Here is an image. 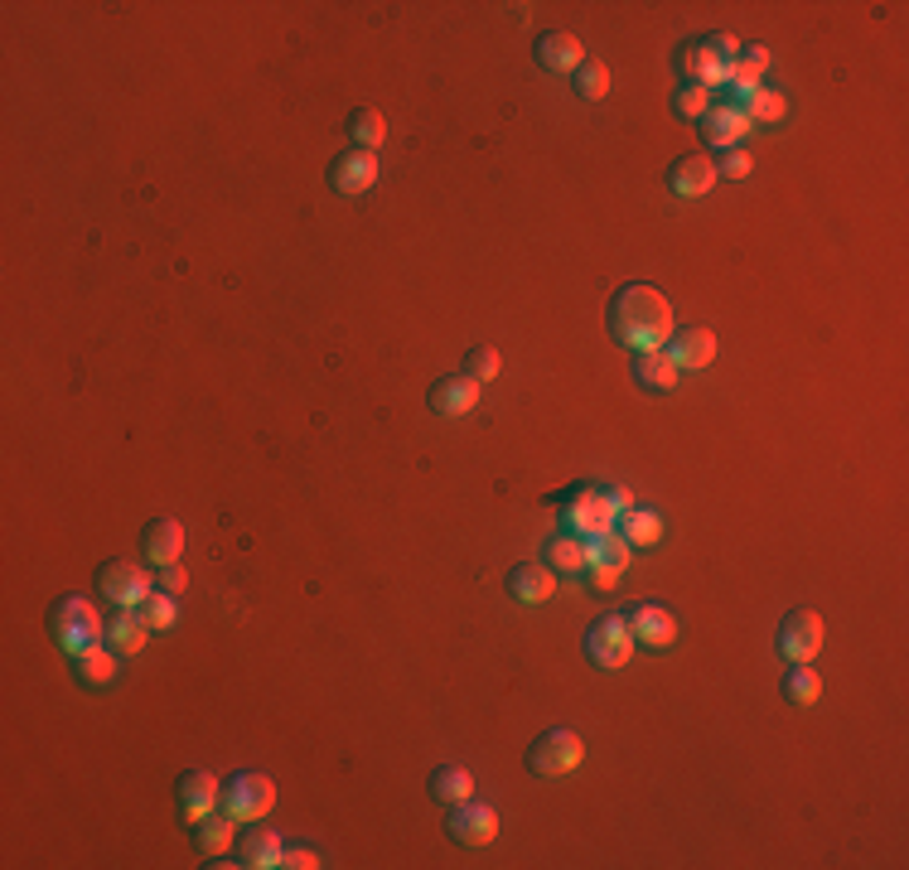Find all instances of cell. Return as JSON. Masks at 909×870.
Returning <instances> with one entry per match:
<instances>
[{"mask_svg": "<svg viewBox=\"0 0 909 870\" xmlns=\"http://www.w3.org/2000/svg\"><path fill=\"white\" fill-rule=\"evenodd\" d=\"M610 334L634 354H653L673 339V305L663 300V290L644 286V280H630L610 296Z\"/></svg>", "mask_w": 909, "mask_h": 870, "instance_id": "6da1fadb", "label": "cell"}, {"mask_svg": "<svg viewBox=\"0 0 909 870\" xmlns=\"http://www.w3.org/2000/svg\"><path fill=\"white\" fill-rule=\"evenodd\" d=\"M49 628H53V638H59V648L69 653V658H78L83 648H92V644H102V614H98V605L92 600H83V595H63L59 605L49 610Z\"/></svg>", "mask_w": 909, "mask_h": 870, "instance_id": "7a4b0ae2", "label": "cell"}, {"mask_svg": "<svg viewBox=\"0 0 909 870\" xmlns=\"http://www.w3.org/2000/svg\"><path fill=\"white\" fill-rule=\"evenodd\" d=\"M581 759H585V740L576 730H547L528 749V769L538 779H566V774L581 769Z\"/></svg>", "mask_w": 909, "mask_h": 870, "instance_id": "3957f363", "label": "cell"}, {"mask_svg": "<svg viewBox=\"0 0 909 870\" xmlns=\"http://www.w3.org/2000/svg\"><path fill=\"white\" fill-rule=\"evenodd\" d=\"M272 808H276V784L266 774L243 769L223 784V812L233 822H262Z\"/></svg>", "mask_w": 909, "mask_h": 870, "instance_id": "277c9868", "label": "cell"}, {"mask_svg": "<svg viewBox=\"0 0 909 870\" xmlns=\"http://www.w3.org/2000/svg\"><path fill=\"white\" fill-rule=\"evenodd\" d=\"M585 653H591L595 667H605V673H614V667H624L634 658V628L624 614H605V620L591 624V634H585Z\"/></svg>", "mask_w": 909, "mask_h": 870, "instance_id": "5b68a950", "label": "cell"}, {"mask_svg": "<svg viewBox=\"0 0 909 870\" xmlns=\"http://www.w3.org/2000/svg\"><path fill=\"white\" fill-rule=\"evenodd\" d=\"M556 503H566L571 508V532L585 542H595V538H605V532H614V503H610V493H600V489H571V493H556Z\"/></svg>", "mask_w": 909, "mask_h": 870, "instance_id": "8992f818", "label": "cell"}, {"mask_svg": "<svg viewBox=\"0 0 909 870\" xmlns=\"http://www.w3.org/2000/svg\"><path fill=\"white\" fill-rule=\"evenodd\" d=\"M98 591L112 600L116 610H141V600L155 591L151 575H145L136 561H106V566L98 571Z\"/></svg>", "mask_w": 909, "mask_h": 870, "instance_id": "52a82bcc", "label": "cell"}, {"mask_svg": "<svg viewBox=\"0 0 909 870\" xmlns=\"http://www.w3.org/2000/svg\"><path fill=\"white\" fill-rule=\"evenodd\" d=\"M823 648V614L818 610H794L779 628V653L784 663H813Z\"/></svg>", "mask_w": 909, "mask_h": 870, "instance_id": "ba28073f", "label": "cell"}, {"mask_svg": "<svg viewBox=\"0 0 909 870\" xmlns=\"http://www.w3.org/2000/svg\"><path fill=\"white\" fill-rule=\"evenodd\" d=\"M450 837L464 841V847H489L493 837H499V812L484 808V802L464 798L450 808Z\"/></svg>", "mask_w": 909, "mask_h": 870, "instance_id": "9c48e42d", "label": "cell"}, {"mask_svg": "<svg viewBox=\"0 0 909 870\" xmlns=\"http://www.w3.org/2000/svg\"><path fill=\"white\" fill-rule=\"evenodd\" d=\"M223 802V784L213 779L208 769H190L180 779V812H184V822L198 827L204 818H213V808Z\"/></svg>", "mask_w": 909, "mask_h": 870, "instance_id": "30bf717a", "label": "cell"}, {"mask_svg": "<svg viewBox=\"0 0 909 870\" xmlns=\"http://www.w3.org/2000/svg\"><path fill=\"white\" fill-rule=\"evenodd\" d=\"M508 595H513L518 605H547V600L556 595V571L547 566V561H518V566L508 571Z\"/></svg>", "mask_w": 909, "mask_h": 870, "instance_id": "8fae6325", "label": "cell"}, {"mask_svg": "<svg viewBox=\"0 0 909 870\" xmlns=\"http://www.w3.org/2000/svg\"><path fill=\"white\" fill-rule=\"evenodd\" d=\"M329 184L339 194H368L372 184H378V151H344L339 160H334V170H329Z\"/></svg>", "mask_w": 909, "mask_h": 870, "instance_id": "7c38bea8", "label": "cell"}, {"mask_svg": "<svg viewBox=\"0 0 909 870\" xmlns=\"http://www.w3.org/2000/svg\"><path fill=\"white\" fill-rule=\"evenodd\" d=\"M750 131H755L750 116H745L735 102H721V106H712V112L702 116V136H706L712 151H735V145L750 136Z\"/></svg>", "mask_w": 909, "mask_h": 870, "instance_id": "4fadbf2b", "label": "cell"}, {"mask_svg": "<svg viewBox=\"0 0 909 870\" xmlns=\"http://www.w3.org/2000/svg\"><path fill=\"white\" fill-rule=\"evenodd\" d=\"M716 180H721V174H716V160H712V155H682V160H673V170H667V190H673L677 198H702V194H712Z\"/></svg>", "mask_w": 909, "mask_h": 870, "instance_id": "5bb4252c", "label": "cell"}, {"mask_svg": "<svg viewBox=\"0 0 909 870\" xmlns=\"http://www.w3.org/2000/svg\"><path fill=\"white\" fill-rule=\"evenodd\" d=\"M479 407V382L470 378V372H450V378H440L431 387V411L436 417H470V411Z\"/></svg>", "mask_w": 909, "mask_h": 870, "instance_id": "9a60e30c", "label": "cell"}, {"mask_svg": "<svg viewBox=\"0 0 909 870\" xmlns=\"http://www.w3.org/2000/svg\"><path fill=\"white\" fill-rule=\"evenodd\" d=\"M634 628V644H648V648H673L677 644V614L663 610V605H639L624 614Z\"/></svg>", "mask_w": 909, "mask_h": 870, "instance_id": "2e32d148", "label": "cell"}, {"mask_svg": "<svg viewBox=\"0 0 909 870\" xmlns=\"http://www.w3.org/2000/svg\"><path fill=\"white\" fill-rule=\"evenodd\" d=\"M667 358H673L677 368H687V372L712 368V358H716V334L706 329V325L682 329V334H673V339H667Z\"/></svg>", "mask_w": 909, "mask_h": 870, "instance_id": "e0dca14e", "label": "cell"}, {"mask_svg": "<svg viewBox=\"0 0 909 870\" xmlns=\"http://www.w3.org/2000/svg\"><path fill=\"white\" fill-rule=\"evenodd\" d=\"M141 546H145V561H151V566H175L184 556V528L175 518H155V522H145Z\"/></svg>", "mask_w": 909, "mask_h": 870, "instance_id": "ac0fdd59", "label": "cell"}, {"mask_svg": "<svg viewBox=\"0 0 909 870\" xmlns=\"http://www.w3.org/2000/svg\"><path fill=\"white\" fill-rule=\"evenodd\" d=\"M538 63H542V69H552V73H581L585 44L571 30H547L538 39Z\"/></svg>", "mask_w": 909, "mask_h": 870, "instance_id": "d6986e66", "label": "cell"}, {"mask_svg": "<svg viewBox=\"0 0 909 870\" xmlns=\"http://www.w3.org/2000/svg\"><path fill=\"white\" fill-rule=\"evenodd\" d=\"M677 69H682V78L687 83H697V88H721L731 78V63L726 59H716L712 49H702V44H682V53H677Z\"/></svg>", "mask_w": 909, "mask_h": 870, "instance_id": "ffe728a7", "label": "cell"}, {"mask_svg": "<svg viewBox=\"0 0 909 870\" xmlns=\"http://www.w3.org/2000/svg\"><path fill=\"white\" fill-rule=\"evenodd\" d=\"M145 634H155V628L145 624L141 610H116V620L106 624V644L122 653V658H131V653L145 648Z\"/></svg>", "mask_w": 909, "mask_h": 870, "instance_id": "44dd1931", "label": "cell"}, {"mask_svg": "<svg viewBox=\"0 0 909 870\" xmlns=\"http://www.w3.org/2000/svg\"><path fill=\"white\" fill-rule=\"evenodd\" d=\"M547 566H552V571H566V575L591 571V542L576 538V532H561V538L547 542Z\"/></svg>", "mask_w": 909, "mask_h": 870, "instance_id": "7402d4cb", "label": "cell"}, {"mask_svg": "<svg viewBox=\"0 0 909 870\" xmlns=\"http://www.w3.org/2000/svg\"><path fill=\"white\" fill-rule=\"evenodd\" d=\"M634 378L653 387V392H673L677 378H682V368L667 358V348H653V354H639L634 358Z\"/></svg>", "mask_w": 909, "mask_h": 870, "instance_id": "603a6c76", "label": "cell"}, {"mask_svg": "<svg viewBox=\"0 0 909 870\" xmlns=\"http://www.w3.org/2000/svg\"><path fill=\"white\" fill-rule=\"evenodd\" d=\"M280 851H286V847H280V837L272 832V827H252V832L243 837V851H237V856H243V866H252V870H276Z\"/></svg>", "mask_w": 909, "mask_h": 870, "instance_id": "cb8c5ba5", "label": "cell"}, {"mask_svg": "<svg viewBox=\"0 0 909 870\" xmlns=\"http://www.w3.org/2000/svg\"><path fill=\"white\" fill-rule=\"evenodd\" d=\"M620 538L630 546H658L663 542V518L653 513V508H630V513H620Z\"/></svg>", "mask_w": 909, "mask_h": 870, "instance_id": "d4e9b609", "label": "cell"}, {"mask_svg": "<svg viewBox=\"0 0 909 870\" xmlns=\"http://www.w3.org/2000/svg\"><path fill=\"white\" fill-rule=\"evenodd\" d=\"M431 794L440 798V802H464V798H474V774L464 769V765H440L436 774H431Z\"/></svg>", "mask_w": 909, "mask_h": 870, "instance_id": "484cf974", "label": "cell"}, {"mask_svg": "<svg viewBox=\"0 0 909 870\" xmlns=\"http://www.w3.org/2000/svg\"><path fill=\"white\" fill-rule=\"evenodd\" d=\"M741 112L750 116V126H774V122H784V112H788V102H784V92H774V88H755L750 98L741 102Z\"/></svg>", "mask_w": 909, "mask_h": 870, "instance_id": "4316f807", "label": "cell"}, {"mask_svg": "<svg viewBox=\"0 0 909 870\" xmlns=\"http://www.w3.org/2000/svg\"><path fill=\"white\" fill-rule=\"evenodd\" d=\"M784 696L794 706H818V696H823V677L813 673L808 663H794L788 667V677H784Z\"/></svg>", "mask_w": 909, "mask_h": 870, "instance_id": "83f0119b", "label": "cell"}, {"mask_svg": "<svg viewBox=\"0 0 909 870\" xmlns=\"http://www.w3.org/2000/svg\"><path fill=\"white\" fill-rule=\"evenodd\" d=\"M78 673H83V682H92V687H106V682H116V653H106V644H92L78 653Z\"/></svg>", "mask_w": 909, "mask_h": 870, "instance_id": "f1b7e54d", "label": "cell"}, {"mask_svg": "<svg viewBox=\"0 0 909 870\" xmlns=\"http://www.w3.org/2000/svg\"><path fill=\"white\" fill-rule=\"evenodd\" d=\"M233 832H237V822L233 818H227V812H223V818H204V822H198V856H227V847H233Z\"/></svg>", "mask_w": 909, "mask_h": 870, "instance_id": "f546056e", "label": "cell"}, {"mask_svg": "<svg viewBox=\"0 0 909 870\" xmlns=\"http://www.w3.org/2000/svg\"><path fill=\"white\" fill-rule=\"evenodd\" d=\"M630 552H634V546L620 538V528H614V532H605V538L591 542V566H605V571L624 575V566H630Z\"/></svg>", "mask_w": 909, "mask_h": 870, "instance_id": "4dcf8cb0", "label": "cell"}, {"mask_svg": "<svg viewBox=\"0 0 909 870\" xmlns=\"http://www.w3.org/2000/svg\"><path fill=\"white\" fill-rule=\"evenodd\" d=\"M349 131H354V141L364 145V151H378L382 136H387V122H382L378 106H354V112H349Z\"/></svg>", "mask_w": 909, "mask_h": 870, "instance_id": "1f68e13d", "label": "cell"}, {"mask_svg": "<svg viewBox=\"0 0 909 870\" xmlns=\"http://www.w3.org/2000/svg\"><path fill=\"white\" fill-rule=\"evenodd\" d=\"M765 69H769V63L750 59V53H745V59H735V63H731V78H726V83L735 88V106H741V102H745V98H750V92L759 88V78H765Z\"/></svg>", "mask_w": 909, "mask_h": 870, "instance_id": "d6a6232c", "label": "cell"}, {"mask_svg": "<svg viewBox=\"0 0 909 870\" xmlns=\"http://www.w3.org/2000/svg\"><path fill=\"white\" fill-rule=\"evenodd\" d=\"M141 614H145V624H151L155 628V634H160V628H170V624H175V595H170V591H151V595H145L141 600Z\"/></svg>", "mask_w": 909, "mask_h": 870, "instance_id": "836d02e7", "label": "cell"}, {"mask_svg": "<svg viewBox=\"0 0 909 870\" xmlns=\"http://www.w3.org/2000/svg\"><path fill=\"white\" fill-rule=\"evenodd\" d=\"M499 368H503V354H499V348H489V344L470 348V358H464V372H470L474 382H493V378H499Z\"/></svg>", "mask_w": 909, "mask_h": 870, "instance_id": "e575fe53", "label": "cell"}, {"mask_svg": "<svg viewBox=\"0 0 909 870\" xmlns=\"http://www.w3.org/2000/svg\"><path fill=\"white\" fill-rule=\"evenodd\" d=\"M576 92H581L585 102H600V98H605V92H610V69H605V63H591V59H585L581 73H576Z\"/></svg>", "mask_w": 909, "mask_h": 870, "instance_id": "d590c367", "label": "cell"}, {"mask_svg": "<svg viewBox=\"0 0 909 870\" xmlns=\"http://www.w3.org/2000/svg\"><path fill=\"white\" fill-rule=\"evenodd\" d=\"M673 112H677V116H706V112H712V92L697 88V83H687V88H682L677 98H673Z\"/></svg>", "mask_w": 909, "mask_h": 870, "instance_id": "8d00e7d4", "label": "cell"}, {"mask_svg": "<svg viewBox=\"0 0 909 870\" xmlns=\"http://www.w3.org/2000/svg\"><path fill=\"white\" fill-rule=\"evenodd\" d=\"M750 170H755V160L745 155L741 145H735V151H726V155H721V165H716V174H726V180H745V174H750Z\"/></svg>", "mask_w": 909, "mask_h": 870, "instance_id": "74e56055", "label": "cell"}, {"mask_svg": "<svg viewBox=\"0 0 909 870\" xmlns=\"http://www.w3.org/2000/svg\"><path fill=\"white\" fill-rule=\"evenodd\" d=\"M280 866H286V870H319L325 861H319L315 847H286V851H280Z\"/></svg>", "mask_w": 909, "mask_h": 870, "instance_id": "f35d334b", "label": "cell"}, {"mask_svg": "<svg viewBox=\"0 0 909 870\" xmlns=\"http://www.w3.org/2000/svg\"><path fill=\"white\" fill-rule=\"evenodd\" d=\"M702 49H712L716 59H726V63H735V53H741L735 34H706V39H702Z\"/></svg>", "mask_w": 909, "mask_h": 870, "instance_id": "ab89813d", "label": "cell"}, {"mask_svg": "<svg viewBox=\"0 0 909 870\" xmlns=\"http://www.w3.org/2000/svg\"><path fill=\"white\" fill-rule=\"evenodd\" d=\"M184 585H190V575H184V566H180V561H175V566H160V591L180 595Z\"/></svg>", "mask_w": 909, "mask_h": 870, "instance_id": "60d3db41", "label": "cell"}, {"mask_svg": "<svg viewBox=\"0 0 909 870\" xmlns=\"http://www.w3.org/2000/svg\"><path fill=\"white\" fill-rule=\"evenodd\" d=\"M591 581H595V591L600 595H610L614 585H620V571H605V566H591Z\"/></svg>", "mask_w": 909, "mask_h": 870, "instance_id": "b9f144b4", "label": "cell"}, {"mask_svg": "<svg viewBox=\"0 0 909 870\" xmlns=\"http://www.w3.org/2000/svg\"><path fill=\"white\" fill-rule=\"evenodd\" d=\"M610 503H614V513H630V508H634V493L614 484V489H610Z\"/></svg>", "mask_w": 909, "mask_h": 870, "instance_id": "7bdbcfd3", "label": "cell"}]
</instances>
